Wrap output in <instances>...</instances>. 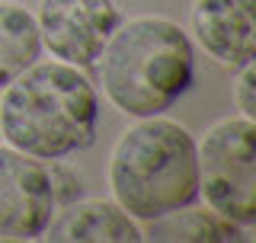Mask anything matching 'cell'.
<instances>
[{
	"instance_id": "cell-1",
	"label": "cell",
	"mask_w": 256,
	"mask_h": 243,
	"mask_svg": "<svg viewBox=\"0 0 256 243\" xmlns=\"http://www.w3.org/2000/svg\"><path fill=\"white\" fill-rule=\"evenodd\" d=\"M100 100L74 64H36L6 84L0 132L36 160H61L96 141Z\"/></svg>"
},
{
	"instance_id": "cell-2",
	"label": "cell",
	"mask_w": 256,
	"mask_h": 243,
	"mask_svg": "<svg viewBox=\"0 0 256 243\" xmlns=\"http://www.w3.org/2000/svg\"><path fill=\"white\" fill-rule=\"evenodd\" d=\"M102 90L132 118L166 112L192 84L189 36L164 16H138L112 32L102 48Z\"/></svg>"
},
{
	"instance_id": "cell-3",
	"label": "cell",
	"mask_w": 256,
	"mask_h": 243,
	"mask_svg": "<svg viewBox=\"0 0 256 243\" xmlns=\"http://www.w3.org/2000/svg\"><path fill=\"white\" fill-rule=\"evenodd\" d=\"M116 205L138 221H154L198 198V148L176 122L144 118L118 138L109 160Z\"/></svg>"
},
{
	"instance_id": "cell-4",
	"label": "cell",
	"mask_w": 256,
	"mask_h": 243,
	"mask_svg": "<svg viewBox=\"0 0 256 243\" xmlns=\"http://www.w3.org/2000/svg\"><path fill=\"white\" fill-rule=\"evenodd\" d=\"M198 192L237 228L256 221V125L253 118H224L198 148Z\"/></svg>"
},
{
	"instance_id": "cell-5",
	"label": "cell",
	"mask_w": 256,
	"mask_h": 243,
	"mask_svg": "<svg viewBox=\"0 0 256 243\" xmlns=\"http://www.w3.org/2000/svg\"><path fill=\"white\" fill-rule=\"evenodd\" d=\"M122 22L116 0H42L38 4V36L48 52L64 64L90 68Z\"/></svg>"
},
{
	"instance_id": "cell-6",
	"label": "cell",
	"mask_w": 256,
	"mask_h": 243,
	"mask_svg": "<svg viewBox=\"0 0 256 243\" xmlns=\"http://www.w3.org/2000/svg\"><path fill=\"white\" fill-rule=\"evenodd\" d=\"M58 192L42 164L16 148H0V240L42 237Z\"/></svg>"
},
{
	"instance_id": "cell-7",
	"label": "cell",
	"mask_w": 256,
	"mask_h": 243,
	"mask_svg": "<svg viewBox=\"0 0 256 243\" xmlns=\"http://www.w3.org/2000/svg\"><path fill=\"white\" fill-rule=\"evenodd\" d=\"M253 4L256 0H196L192 29L214 61L228 68L253 64Z\"/></svg>"
},
{
	"instance_id": "cell-8",
	"label": "cell",
	"mask_w": 256,
	"mask_h": 243,
	"mask_svg": "<svg viewBox=\"0 0 256 243\" xmlns=\"http://www.w3.org/2000/svg\"><path fill=\"white\" fill-rule=\"evenodd\" d=\"M48 240H141L138 224L112 202L70 205L58 221H48Z\"/></svg>"
},
{
	"instance_id": "cell-9",
	"label": "cell",
	"mask_w": 256,
	"mask_h": 243,
	"mask_svg": "<svg viewBox=\"0 0 256 243\" xmlns=\"http://www.w3.org/2000/svg\"><path fill=\"white\" fill-rule=\"evenodd\" d=\"M141 240H182V243H230V240H246L244 228L228 221L224 214L205 212V208H176L170 214H160L154 221H144Z\"/></svg>"
},
{
	"instance_id": "cell-10",
	"label": "cell",
	"mask_w": 256,
	"mask_h": 243,
	"mask_svg": "<svg viewBox=\"0 0 256 243\" xmlns=\"http://www.w3.org/2000/svg\"><path fill=\"white\" fill-rule=\"evenodd\" d=\"M38 52H42V36L36 16L20 4L0 0V86L32 68Z\"/></svg>"
},
{
	"instance_id": "cell-11",
	"label": "cell",
	"mask_w": 256,
	"mask_h": 243,
	"mask_svg": "<svg viewBox=\"0 0 256 243\" xmlns=\"http://www.w3.org/2000/svg\"><path fill=\"white\" fill-rule=\"evenodd\" d=\"M244 70V77H240V84H237V102H240V109H244V116L246 118H253V64H246V68H240Z\"/></svg>"
}]
</instances>
